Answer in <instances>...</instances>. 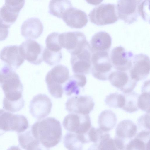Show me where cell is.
Listing matches in <instances>:
<instances>
[{
  "label": "cell",
  "instance_id": "obj_1",
  "mask_svg": "<svg viewBox=\"0 0 150 150\" xmlns=\"http://www.w3.org/2000/svg\"><path fill=\"white\" fill-rule=\"evenodd\" d=\"M0 85L5 95L3 108L12 112L24 106L23 85L18 74L5 63H0Z\"/></svg>",
  "mask_w": 150,
  "mask_h": 150
},
{
  "label": "cell",
  "instance_id": "obj_2",
  "mask_svg": "<svg viewBox=\"0 0 150 150\" xmlns=\"http://www.w3.org/2000/svg\"><path fill=\"white\" fill-rule=\"evenodd\" d=\"M30 130L33 137L48 148L56 146L61 140L60 123L54 117H47L36 122L32 126Z\"/></svg>",
  "mask_w": 150,
  "mask_h": 150
},
{
  "label": "cell",
  "instance_id": "obj_3",
  "mask_svg": "<svg viewBox=\"0 0 150 150\" xmlns=\"http://www.w3.org/2000/svg\"><path fill=\"white\" fill-rule=\"evenodd\" d=\"M69 77L68 68L62 65L55 66L48 72L45 82L48 91L52 96L57 98L62 97L63 86Z\"/></svg>",
  "mask_w": 150,
  "mask_h": 150
},
{
  "label": "cell",
  "instance_id": "obj_4",
  "mask_svg": "<svg viewBox=\"0 0 150 150\" xmlns=\"http://www.w3.org/2000/svg\"><path fill=\"white\" fill-rule=\"evenodd\" d=\"M28 127V121L24 115L0 109V136L7 131H15L20 133Z\"/></svg>",
  "mask_w": 150,
  "mask_h": 150
},
{
  "label": "cell",
  "instance_id": "obj_5",
  "mask_svg": "<svg viewBox=\"0 0 150 150\" xmlns=\"http://www.w3.org/2000/svg\"><path fill=\"white\" fill-rule=\"evenodd\" d=\"M92 23L98 26L111 24L119 18L116 6L112 4H102L93 8L88 14Z\"/></svg>",
  "mask_w": 150,
  "mask_h": 150
},
{
  "label": "cell",
  "instance_id": "obj_6",
  "mask_svg": "<svg viewBox=\"0 0 150 150\" xmlns=\"http://www.w3.org/2000/svg\"><path fill=\"white\" fill-rule=\"evenodd\" d=\"M91 61L93 76L100 80H108L112 67L108 52H93Z\"/></svg>",
  "mask_w": 150,
  "mask_h": 150
},
{
  "label": "cell",
  "instance_id": "obj_7",
  "mask_svg": "<svg viewBox=\"0 0 150 150\" xmlns=\"http://www.w3.org/2000/svg\"><path fill=\"white\" fill-rule=\"evenodd\" d=\"M59 40L62 48L66 49L71 55L79 52L89 43L84 34L77 31L59 33Z\"/></svg>",
  "mask_w": 150,
  "mask_h": 150
},
{
  "label": "cell",
  "instance_id": "obj_8",
  "mask_svg": "<svg viewBox=\"0 0 150 150\" xmlns=\"http://www.w3.org/2000/svg\"><path fill=\"white\" fill-rule=\"evenodd\" d=\"M63 125L68 131L81 134L87 133L92 126L88 115L75 113L67 115L63 120Z\"/></svg>",
  "mask_w": 150,
  "mask_h": 150
},
{
  "label": "cell",
  "instance_id": "obj_9",
  "mask_svg": "<svg viewBox=\"0 0 150 150\" xmlns=\"http://www.w3.org/2000/svg\"><path fill=\"white\" fill-rule=\"evenodd\" d=\"M25 0H6L0 8V26L9 29L17 20Z\"/></svg>",
  "mask_w": 150,
  "mask_h": 150
},
{
  "label": "cell",
  "instance_id": "obj_10",
  "mask_svg": "<svg viewBox=\"0 0 150 150\" xmlns=\"http://www.w3.org/2000/svg\"><path fill=\"white\" fill-rule=\"evenodd\" d=\"M93 52L88 43L77 53L71 55L70 62L73 72L87 74L91 71V59Z\"/></svg>",
  "mask_w": 150,
  "mask_h": 150
},
{
  "label": "cell",
  "instance_id": "obj_11",
  "mask_svg": "<svg viewBox=\"0 0 150 150\" xmlns=\"http://www.w3.org/2000/svg\"><path fill=\"white\" fill-rule=\"evenodd\" d=\"M19 46L21 53L25 59L32 64L37 65L42 62L43 47L37 41L27 39Z\"/></svg>",
  "mask_w": 150,
  "mask_h": 150
},
{
  "label": "cell",
  "instance_id": "obj_12",
  "mask_svg": "<svg viewBox=\"0 0 150 150\" xmlns=\"http://www.w3.org/2000/svg\"><path fill=\"white\" fill-rule=\"evenodd\" d=\"M150 69L149 56L144 54H139L134 56L129 73L130 77L138 82L147 77L150 73Z\"/></svg>",
  "mask_w": 150,
  "mask_h": 150
},
{
  "label": "cell",
  "instance_id": "obj_13",
  "mask_svg": "<svg viewBox=\"0 0 150 150\" xmlns=\"http://www.w3.org/2000/svg\"><path fill=\"white\" fill-rule=\"evenodd\" d=\"M94 103L89 96H75L69 98L65 103L66 110L69 112L88 115L94 108Z\"/></svg>",
  "mask_w": 150,
  "mask_h": 150
},
{
  "label": "cell",
  "instance_id": "obj_14",
  "mask_svg": "<svg viewBox=\"0 0 150 150\" xmlns=\"http://www.w3.org/2000/svg\"><path fill=\"white\" fill-rule=\"evenodd\" d=\"M141 0H119L116 6L119 19L128 24L136 21L139 16L138 6Z\"/></svg>",
  "mask_w": 150,
  "mask_h": 150
},
{
  "label": "cell",
  "instance_id": "obj_15",
  "mask_svg": "<svg viewBox=\"0 0 150 150\" xmlns=\"http://www.w3.org/2000/svg\"><path fill=\"white\" fill-rule=\"evenodd\" d=\"M133 53L126 51L120 46L114 48L110 55V59L112 66L117 71H127L131 67L134 57Z\"/></svg>",
  "mask_w": 150,
  "mask_h": 150
},
{
  "label": "cell",
  "instance_id": "obj_16",
  "mask_svg": "<svg viewBox=\"0 0 150 150\" xmlns=\"http://www.w3.org/2000/svg\"><path fill=\"white\" fill-rule=\"evenodd\" d=\"M52 106L51 100L47 96L39 94L35 96L31 101L30 112L33 117L40 120L49 115Z\"/></svg>",
  "mask_w": 150,
  "mask_h": 150
},
{
  "label": "cell",
  "instance_id": "obj_17",
  "mask_svg": "<svg viewBox=\"0 0 150 150\" xmlns=\"http://www.w3.org/2000/svg\"><path fill=\"white\" fill-rule=\"evenodd\" d=\"M108 80L112 86L123 93L133 91L137 82L130 77L128 71L117 70L112 72L108 76Z\"/></svg>",
  "mask_w": 150,
  "mask_h": 150
},
{
  "label": "cell",
  "instance_id": "obj_18",
  "mask_svg": "<svg viewBox=\"0 0 150 150\" xmlns=\"http://www.w3.org/2000/svg\"><path fill=\"white\" fill-rule=\"evenodd\" d=\"M0 59L13 70L17 69L25 60L17 45L4 47L0 52Z\"/></svg>",
  "mask_w": 150,
  "mask_h": 150
},
{
  "label": "cell",
  "instance_id": "obj_19",
  "mask_svg": "<svg viewBox=\"0 0 150 150\" xmlns=\"http://www.w3.org/2000/svg\"><path fill=\"white\" fill-rule=\"evenodd\" d=\"M62 18L68 26L76 29L85 27L88 21L87 15L85 12L73 6L66 11Z\"/></svg>",
  "mask_w": 150,
  "mask_h": 150
},
{
  "label": "cell",
  "instance_id": "obj_20",
  "mask_svg": "<svg viewBox=\"0 0 150 150\" xmlns=\"http://www.w3.org/2000/svg\"><path fill=\"white\" fill-rule=\"evenodd\" d=\"M43 26L38 18L31 17L26 19L22 23L21 28V35L28 39H35L42 34Z\"/></svg>",
  "mask_w": 150,
  "mask_h": 150
},
{
  "label": "cell",
  "instance_id": "obj_21",
  "mask_svg": "<svg viewBox=\"0 0 150 150\" xmlns=\"http://www.w3.org/2000/svg\"><path fill=\"white\" fill-rule=\"evenodd\" d=\"M90 43L93 52H108L111 45L112 38L108 33L99 31L93 36Z\"/></svg>",
  "mask_w": 150,
  "mask_h": 150
},
{
  "label": "cell",
  "instance_id": "obj_22",
  "mask_svg": "<svg viewBox=\"0 0 150 150\" xmlns=\"http://www.w3.org/2000/svg\"><path fill=\"white\" fill-rule=\"evenodd\" d=\"M86 82V78L84 74H74L69 77L64 84L63 91L68 96L78 95L80 93V88L85 86Z\"/></svg>",
  "mask_w": 150,
  "mask_h": 150
},
{
  "label": "cell",
  "instance_id": "obj_23",
  "mask_svg": "<svg viewBox=\"0 0 150 150\" xmlns=\"http://www.w3.org/2000/svg\"><path fill=\"white\" fill-rule=\"evenodd\" d=\"M115 131V137L121 139L125 143V141H129L131 139L136 135L137 127L132 121L125 120L120 121L118 123Z\"/></svg>",
  "mask_w": 150,
  "mask_h": 150
},
{
  "label": "cell",
  "instance_id": "obj_24",
  "mask_svg": "<svg viewBox=\"0 0 150 150\" xmlns=\"http://www.w3.org/2000/svg\"><path fill=\"white\" fill-rule=\"evenodd\" d=\"M18 139L21 146L25 150H50L33 137L30 130L19 133Z\"/></svg>",
  "mask_w": 150,
  "mask_h": 150
},
{
  "label": "cell",
  "instance_id": "obj_25",
  "mask_svg": "<svg viewBox=\"0 0 150 150\" xmlns=\"http://www.w3.org/2000/svg\"><path fill=\"white\" fill-rule=\"evenodd\" d=\"M127 144L125 150H149L150 132L143 130Z\"/></svg>",
  "mask_w": 150,
  "mask_h": 150
},
{
  "label": "cell",
  "instance_id": "obj_26",
  "mask_svg": "<svg viewBox=\"0 0 150 150\" xmlns=\"http://www.w3.org/2000/svg\"><path fill=\"white\" fill-rule=\"evenodd\" d=\"M89 142L85 134L67 132L63 139L64 146L68 150H82L84 144Z\"/></svg>",
  "mask_w": 150,
  "mask_h": 150
},
{
  "label": "cell",
  "instance_id": "obj_27",
  "mask_svg": "<svg viewBox=\"0 0 150 150\" xmlns=\"http://www.w3.org/2000/svg\"><path fill=\"white\" fill-rule=\"evenodd\" d=\"M96 144L98 150H124L126 145L123 140L115 136L113 139L107 132Z\"/></svg>",
  "mask_w": 150,
  "mask_h": 150
},
{
  "label": "cell",
  "instance_id": "obj_28",
  "mask_svg": "<svg viewBox=\"0 0 150 150\" xmlns=\"http://www.w3.org/2000/svg\"><path fill=\"white\" fill-rule=\"evenodd\" d=\"M117 122L116 114L110 110L102 111L98 116V122L99 128L104 132H107L113 129Z\"/></svg>",
  "mask_w": 150,
  "mask_h": 150
},
{
  "label": "cell",
  "instance_id": "obj_29",
  "mask_svg": "<svg viewBox=\"0 0 150 150\" xmlns=\"http://www.w3.org/2000/svg\"><path fill=\"white\" fill-rule=\"evenodd\" d=\"M72 7L69 0H51L49 5V13L59 18H62L64 13Z\"/></svg>",
  "mask_w": 150,
  "mask_h": 150
},
{
  "label": "cell",
  "instance_id": "obj_30",
  "mask_svg": "<svg viewBox=\"0 0 150 150\" xmlns=\"http://www.w3.org/2000/svg\"><path fill=\"white\" fill-rule=\"evenodd\" d=\"M149 81L145 82L142 86V93L138 98V108L147 113L150 112Z\"/></svg>",
  "mask_w": 150,
  "mask_h": 150
},
{
  "label": "cell",
  "instance_id": "obj_31",
  "mask_svg": "<svg viewBox=\"0 0 150 150\" xmlns=\"http://www.w3.org/2000/svg\"><path fill=\"white\" fill-rule=\"evenodd\" d=\"M123 94L125 98V102L122 109L130 113L137 111L138 110L137 105L138 94L134 91L123 93Z\"/></svg>",
  "mask_w": 150,
  "mask_h": 150
},
{
  "label": "cell",
  "instance_id": "obj_32",
  "mask_svg": "<svg viewBox=\"0 0 150 150\" xmlns=\"http://www.w3.org/2000/svg\"><path fill=\"white\" fill-rule=\"evenodd\" d=\"M125 102V98L123 94L117 93H111L107 96L105 100L106 104L109 107L114 108L122 109Z\"/></svg>",
  "mask_w": 150,
  "mask_h": 150
},
{
  "label": "cell",
  "instance_id": "obj_33",
  "mask_svg": "<svg viewBox=\"0 0 150 150\" xmlns=\"http://www.w3.org/2000/svg\"><path fill=\"white\" fill-rule=\"evenodd\" d=\"M61 51H55L49 50L45 47L43 53V59L50 66H53L59 63L62 58Z\"/></svg>",
  "mask_w": 150,
  "mask_h": 150
},
{
  "label": "cell",
  "instance_id": "obj_34",
  "mask_svg": "<svg viewBox=\"0 0 150 150\" xmlns=\"http://www.w3.org/2000/svg\"><path fill=\"white\" fill-rule=\"evenodd\" d=\"M59 33L54 32L48 35L45 40L46 47L52 51H61L62 48L59 42Z\"/></svg>",
  "mask_w": 150,
  "mask_h": 150
},
{
  "label": "cell",
  "instance_id": "obj_35",
  "mask_svg": "<svg viewBox=\"0 0 150 150\" xmlns=\"http://www.w3.org/2000/svg\"><path fill=\"white\" fill-rule=\"evenodd\" d=\"M139 15L144 21L149 22V1L141 0L138 6Z\"/></svg>",
  "mask_w": 150,
  "mask_h": 150
},
{
  "label": "cell",
  "instance_id": "obj_36",
  "mask_svg": "<svg viewBox=\"0 0 150 150\" xmlns=\"http://www.w3.org/2000/svg\"><path fill=\"white\" fill-rule=\"evenodd\" d=\"M149 113H146L140 116L137 120V124L139 129L142 130L149 131Z\"/></svg>",
  "mask_w": 150,
  "mask_h": 150
},
{
  "label": "cell",
  "instance_id": "obj_37",
  "mask_svg": "<svg viewBox=\"0 0 150 150\" xmlns=\"http://www.w3.org/2000/svg\"><path fill=\"white\" fill-rule=\"evenodd\" d=\"M8 34V29L0 26V41L5 40L7 38Z\"/></svg>",
  "mask_w": 150,
  "mask_h": 150
},
{
  "label": "cell",
  "instance_id": "obj_38",
  "mask_svg": "<svg viewBox=\"0 0 150 150\" xmlns=\"http://www.w3.org/2000/svg\"><path fill=\"white\" fill-rule=\"evenodd\" d=\"M7 150H21L18 146H13L9 147Z\"/></svg>",
  "mask_w": 150,
  "mask_h": 150
}]
</instances>
